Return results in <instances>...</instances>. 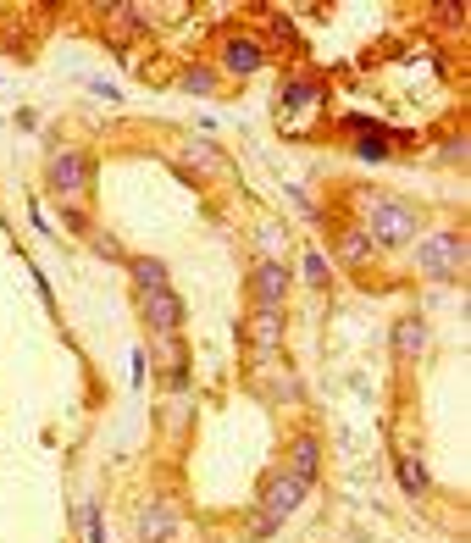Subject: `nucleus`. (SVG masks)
Segmentation results:
<instances>
[{
	"mask_svg": "<svg viewBox=\"0 0 471 543\" xmlns=\"http://www.w3.org/2000/svg\"><path fill=\"white\" fill-rule=\"evenodd\" d=\"M388 350H394L399 366H416L427 355V322L422 316H399L394 333H388Z\"/></svg>",
	"mask_w": 471,
	"mask_h": 543,
	"instance_id": "f8f14e48",
	"label": "nucleus"
},
{
	"mask_svg": "<svg viewBox=\"0 0 471 543\" xmlns=\"http://www.w3.org/2000/svg\"><path fill=\"white\" fill-rule=\"evenodd\" d=\"M322 106V84H316L311 73H294L278 84V117H300V111Z\"/></svg>",
	"mask_w": 471,
	"mask_h": 543,
	"instance_id": "4468645a",
	"label": "nucleus"
},
{
	"mask_svg": "<svg viewBox=\"0 0 471 543\" xmlns=\"http://www.w3.org/2000/svg\"><path fill=\"white\" fill-rule=\"evenodd\" d=\"M266 394L278 399V405H300V399H305V388H300V377H294L289 366H283V372H272V383H266Z\"/></svg>",
	"mask_w": 471,
	"mask_h": 543,
	"instance_id": "412c9836",
	"label": "nucleus"
},
{
	"mask_svg": "<svg viewBox=\"0 0 471 543\" xmlns=\"http://www.w3.org/2000/svg\"><path fill=\"white\" fill-rule=\"evenodd\" d=\"M178 89H183V95H217L222 73H217V67H206V61H194V67H183V73H178Z\"/></svg>",
	"mask_w": 471,
	"mask_h": 543,
	"instance_id": "a211bd4d",
	"label": "nucleus"
},
{
	"mask_svg": "<svg viewBox=\"0 0 471 543\" xmlns=\"http://www.w3.org/2000/svg\"><path fill=\"white\" fill-rule=\"evenodd\" d=\"M84 527H89V543H106V516H100V505H84Z\"/></svg>",
	"mask_w": 471,
	"mask_h": 543,
	"instance_id": "4be33fe9",
	"label": "nucleus"
},
{
	"mask_svg": "<svg viewBox=\"0 0 471 543\" xmlns=\"http://www.w3.org/2000/svg\"><path fill=\"white\" fill-rule=\"evenodd\" d=\"M89 183H95V150L56 145L45 156V189L56 194V200H78V194H89Z\"/></svg>",
	"mask_w": 471,
	"mask_h": 543,
	"instance_id": "7ed1b4c3",
	"label": "nucleus"
},
{
	"mask_svg": "<svg viewBox=\"0 0 471 543\" xmlns=\"http://www.w3.org/2000/svg\"><path fill=\"white\" fill-rule=\"evenodd\" d=\"M361 228L377 250H411L422 239V211H416V200H399V194H372Z\"/></svg>",
	"mask_w": 471,
	"mask_h": 543,
	"instance_id": "f257e3e1",
	"label": "nucleus"
},
{
	"mask_svg": "<svg viewBox=\"0 0 471 543\" xmlns=\"http://www.w3.org/2000/svg\"><path fill=\"white\" fill-rule=\"evenodd\" d=\"M122 266H128V278H133V289H139V294L172 289V278H167V261H161V255H122Z\"/></svg>",
	"mask_w": 471,
	"mask_h": 543,
	"instance_id": "2eb2a0df",
	"label": "nucleus"
},
{
	"mask_svg": "<svg viewBox=\"0 0 471 543\" xmlns=\"http://www.w3.org/2000/svg\"><path fill=\"white\" fill-rule=\"evenodd\" d=\"M183 316H189V305H183L178 289H156V294H139V322H145L150 338H178Z\"/></svg>",
	"mask_w": 471,
	"mask_h": 543,
	"instance_id": "423d86ee",
	"label": "nucleus"
},
{
	"mask_svg": "<svg viewBox=\"0 0 471 543\" xmlns=\"http://www.w3.org/2000/svg\"><path fill=\"white\" fill-rule=\"evenodd\" d=\"M239 344L250 361H272V355H283V316L278 311H250L239 327Z\"/></svg>",
	"mask_w": 471,
	"mask_h": 543,
	"instance_id": "6e6552de",
	"label": "nucleus"
},
{
	"mask_svg": "<svg viewBox=\"0 0 471 543\" xmlns=\"http://www.w3.org/2000/svg\"><path fill=\"white\" fill-rule=\"evenodd\" d=\"M394 477H399V488H405L411 499H427V494H433V471H427L422 455H399V460H394Z\"/></svg>",
	"mask_w": 471,
	"mask_h": 543,
	"instance_id": "f3484780",
	"label": "nucleus"
},
{
	"mask_svg": "<svg viewBox=\"0 0 471 543\" xmlns=\"http://www.w3.org/2000/svg\"><path fill=\"white\" fill-rule=\"evenodd\" d=\"M183 161H189V167H200V172H228V156H222L217 145H206V139H200V145H194V139H189V150H183Z\"/></svg>",
	"mask_w": 471,
	"mask_h": 543,
	"instance_id": "aec40b11",
	"label": "nucleus"
},
{
	"mask_svg": "<svg viewBox=\"0 0 471 543\" xmlns=\"http://www.w3.org/2000/svg\"><path fill=\"white\" fill-rule=\"evenodd\" d=\"M133 538L139 543H178L183 538V516L172 499H150L139 516H133Z\"/></svg>",
	"mask_w": 471,
	"mask_h": 543,
	"instance_id": "1a4fd4ad",
	"label": "nucleus"
},
{
	"mask_svg": "<svg viewBox=\"0 0 471 543\" xmlns=\"http://www.w3.org/2000/svg\"><path fill=\"white\" fill-rule=\"evenodd\" d=\"M300 278H305V289H316V294H327V289H333V261H327V255L316 250V244L305 250V261H300Z\"/></svg>",
	"mask_w": 471,
	"mask_h": 543,
	"instance_id": "6ab92c4d",
	"label": "nucleus"
},
{
	"mask_svg": "<svg viewBox=\"0 0 471 543\" xmlns=\"http://www.w3.org/2000/svg\"><path fill=\"white\" fill-rule=\"evenodd\" d=\"M278 466L289 471V477H300L305 488H316V477H322V438H316V433H294Z\"/></svg>",
	"mask_w": 471,
	"mask_h": 543,
	"instance_id": "9b49d317",
	"label": "nucleus"
},
{
	"mask_svg": "<svg viewBox=\"0 0 471 543\" xmlns=\"http://www.w3.org/2000/svg\"><path fill=\"white\" fill-rule=\"evenodd\" d=\"M444 161H460V167H466V128H460L455 139L444 145Z\"/></svg>",
	"mask_w": 471,
	"mask_h": 543,
	"instance_id": "5701e85b",
	"label": "nucleus"
},
{
	"mask_svg": "<svg viewBox=\"0 0 471 543\" xmlns=\"http://www.w3.org/2000/svg\"><path fill=\"white\" fill-rule=\"evenodd\" d=\"M372 255H377V244L366 239V228H361V222H344V228L333 233V261H339V266L361 272V266H372Z\"/></svg>",
	"mask_w": 471,
	"mask_h": 543,
	"instance_id": "ddd939ff",
	"label": "nucleus"
},
{
	"mask_svg": "<svg viewBox=\"0 0 471 543\" xmlns=\"http://www.w3.org/2000/svg\"><path fill=\"white\" fill-rule=\"evenodd\" d=\"M217 67L228 78H255L266 67V45L255 34H228L222 39V50H217Z\"/></svg>",
	"mask_w": 471,
	"mask_h": 543,
	"instance_id": "9d476101",
	"label": "nucleus"
},
{
	"mask_svg": "<svg viewBox=\"0 0 471 543\" xmlns=\"http://www.w3.org/2000/svg\"><path fill=\"white\" fill-rule=\"evenodd\" d=\"M350 133H355V145H350V156L355 161H366V167H383V161H394V128L388 122H377V117H350Z\"/></svg>",
	"mask_w": 471,
	"mask_h": 543,
	"instance_id": "0eeeda50",
	"label": "nucleus"
},
{
	"mask_svg": "<svg viewBox=\"0 0 471 543\" xmlns=\"http://www.w3.org/2000/svg\"><path fill=\"white\" fill-rule=\"evenodd\" d=\"M416 250V272L433 283H466V233L444 228V233H427V239L411 244Z\"/></svg>",
	"mask_w": 471,
	"mask_h": 543,
	"instance_id": "f03ea898",
	"label": "nucleus"
},
{
	"mask_svg": "<svg viewBox=\"0 0 471 543\" xmlns=\"http://www.w3.org/2000/svg\"><path fill=\"white\" fill-rule=\"evenodd\" d=\"M106 28H111V45H122V39H133V34H150V12L145 6H106Z\"/></svg>",
	"mask_w": 471,
	"mask_h": 543,
	"instance_id": "dca6fc26",
	"label": "nucleus"
},
{
	"mask_svg": "<svg viewBox=\"0 0 471 543\" xmlns=\"http://www.w3.org/2000/svg\"><path fill=\"white\" fill-rule=\"evenodd\" d=\"M289 261H278V255H261V261L250 266V311H289Z\"/></svg>",
	"mask_w": 471,
	"mask_h": 543,
	"instance_id": "39448f33",
	"label": "nucleus"
},
{
	"mask_svg": "<svg viewBox=\"0 0 471 543\" xmlns=\"http://www.w3.org/2000/svg\"><path fill=\"white\" fill-rule=\"evenodd\" d=\"M305 499H311V488H305L300 477H289L283 466H272V471H266V483H261V499H255V510H261V532L283 527Z\"/></svg>",
	"mask_w": 471,
	"mask_h": 543,
	"instance_id": "20e7f679",
	"label": "nucleus"
}]
</instances>
